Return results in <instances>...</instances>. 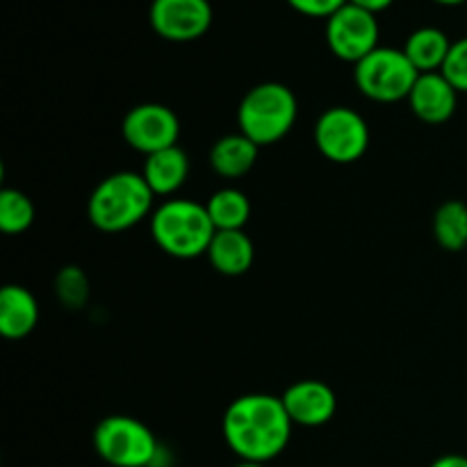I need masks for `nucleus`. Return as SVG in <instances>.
<instances>
[{
	"instance_id": "nucleus-1",
	"label": "nucleus",
	"mask_w": 467,
	"mask_h": 467,
	"mask_svg": "<svg viewBox=\"0 0 467 467\" xmlns=\"http://www.w3.org/2000/svg\"><path fill=\"white\" fill-rule=\"evenodd\" d=\"M223 441L240 461L263 463L278 459L290 445L292 420L281 397L244 395L237 397L222 420Z\"/></svg>"
},
{
	"instance_id": "nucleus-2",
	"label": "nucleus",
	"mask_w": 467,
	"mask_h": 467,
	"mask_svg": "<svg viewBox=\"0 0 467 467\" xmlns=\"http://www.w3.org/2000/svg\"><path fill=\"white\" fill-rule=\"evenodd\" d=\"M155 194L141 173L117 171L94 187L87 217L99 231L123 233L149 217Z\"/></svg>"
},
{
	"instance_id": "nucleus-3",
	"label": "nucleus",
	"mask_w": 467,
	"mask_h": 467,
	"mask_svg": "<svg viewBox=\"0 0 467 467\" xmlns=\"http://www.w3.org/2000/svg\"><path fill=\"white\" fill-rule=\"evenodd\" d=\"M214 233L208 208L192 199H169L150 214V235L171 258L194 260L208 254Z\"/></svg>"
},
{
	"instance_id": "nucleus-4",
	"label": "nucleus",
	"mask_w": 467,
	"mask_h": 467,
	"mask_svg": "<svg viewBox=\"0 0 467 467\" xmlns=\"http://www.w3.org/2000/svg\"><path fill=\"white\" fill-rule=\"evenodd\" d=\"M299 103L290 87L281 82H263L249 89L237 108L242 135L258 146L281 141L295 128Z\"/></svg>"
},
{
	"instance_id": "nucleus-5",
	"label": "nucleus",
	"mask_w": 467,
	"mask_h": 467,
	"mask_svg": "<svg viewBox=\"0 0 467 467\" xmlns=\"http://www.w3.org/2000/svg\"><path fill=\"white\" fill-rule=\"evenodd\" d=\"M94 450L112 467H153L160 459V445L153 431L128 415H109L94 429Z\"/></svg>"
},
{
	"instance_id": "nucleus-6",
	"label": "nucleus",
	"mask_w": 467,
	"mask_h": 467,
	"mask_svg": "<svg viewBox=\"0 0 467 467\" xmlns=\"http://www.w3.org/2000/svg\"><path fill=\"white\" fill-rule=\"evenodd\" d=\"M420 71L410 64L404 50L379 46L360 59L354 68L356 87L374 103H397L410 96Z\"/></svg>"
},
{
	"instance_id": "nucleus-7",
	"label": "nucleus",
	"mask_w": 467,
	"mask_h": 467,
	"mask_svg": "<svg viewBox=\"0 0 467 467\" xmlns=\"http://www.w3.org/2000/svg\"><path fill=\"white\" fill-rule=\"evenodd\" d=\"M315 144L328 162L351 164L368 153L369 126L356 109L336 105L319 114L315 123Z\"/></svg>"
},
{
	"instance_id": "nucleus-8",
	"label": "nucleus",
	"mask_w": 467,
	"mask_h": 467,
	"mask_svg": "<svg viewBox=\"0 0 467 467\" xmlns=\"http://www.w3.org/2000/svg\"><path fill=\"white\" fill-rule=\"evenodd\" d=\"M327 44L337 59L358 64L379 48L377 14L347 3L327 18Z\"/></svg>"
},
{
	"instance_id": "nucleus-9",
	"label": "nucleus",
	"mask_w": 467,
	"mask_h": 467,
	"mask_svg": "<svg viewBox=\"0 0 467 467\" xmlns=\"http://www.w3.org/2000/svg\"><path fill=\"white\" fill-rule=\"evenodd\" d=\"M121 135L130 149L150 155L158 150L178 146L181 137V121L176 112L162 103L135 105L123 117Z\"/></svg>"
},
{
	"instance_id": "nucleus-10",
	"label": "nucleus",
	"mask_w": 467,
	"mask_h": 467,
	"mask_svg": "<svg viewBox=\"0 0 467 467\" xmlns=\"http://www.w3.org/2000/svg\"><path fill=\"white\" fill-rule=\"evenodd\" d=\"M149 18L162 39L185 44L210 30L213 7L208 0H153Z\"/></svg>"
},
{
	"instance_id": "nucleus-11",
	"label": "nucleus",
	"mask_w": 467,
	"mask_h": 467,
	"mask_svg": "<svg viewBox=\"0 0 467 467\" xmlns=\"http://www.w3.org/2000/svg\"><path fill=\"white\" fill-rule=\"evenodd\" d=\"M281 400L292 424H299V427H324L331 422L337 410V397L333 388L315 379L292 383L283 392Z\"/></svg>"
},
{
	"instance_id": "nucleus-12",
	"label": "nucleus",
	"mask_w": 467,
	"mask_h": 467,
	"mask_svg": "<svg viewBox=\"0 0 467 467\" xmlns=\"http://www.w3.org/2000/svg\"><path fill=\"white\" fill-rule=\"evenodd\" d=\"M406 100L410 105V112L420 121L429 123V126H441V123H447L456 114L459 91L441 71L420 73L418 82L413 85L410 96Z\"/></svg>"
},
{
	"instance_id": "nucleus-13",
	"label": "nucleus",
	"mask_w": 467,
	"mask_h": 467,
	"mask_svg": "<svg viewBox=\"0 0 467 467\" xmlns=\"http://www.w3.org/2000/svg\"><path fill=\"white\" fill-rule=\"evenodd\" d=\"M39 322V304L23 285H5L0 292V333L7 340H23Z\"/></svg>"
},
{
	"instance_id": "nucleus-14",
	"label": "nucleus",
	"mask_w": 467,
	"mask_h": 467,
	"mask_svg": "<svg viewBox=\"0 0 467 467\" xmlns=\"http://www.w3.org/2000/svg\"><path fill=\"white\" fill-rule=\"evenodd\" d=\"M146 185L155 196H171L181 190L190 176V158L181 146L158 150L146 155L144 169H141Z\"/></svg>"
},
{
	"instance_id": "nucleus-15",
	"label": "nucleus",
	"mask_w": 467,
	"mask_h": 467,
	"mask_svg": "<svg viewBox=\"0 0 467 467\" xmlns=\"http://www.w3.org/2000/svg\"><path fill=\"white\" fill-rule=\"evenodd\" d=\"M208 260L223 276H242L255 260V246L244 231H217L208 246Z\"/></svg>"
},
{
	"instance_id": "nucleus-16",
	"label": "nucleus",
	"mask_w": 467,
	"mask_h": 467,
	"mask_svg": "<svg viewBox=\"0 0 467 467\" xmlns=\"http://www.w3.org/2000/svg\"><path fill=\"white\" fill-rule=\"evenodd\" d=\"M258 149L260 146L242 132L223 135L210 149V167L222 178H242L255 167Z\"/></svg>"
},
{
	"instance_id": "nucleus-17",
	"label": "nucleus",
	"mask_w": 467,
	"mask_h": 467,
	"mask_svg": "<svg viewBox=\"0 0 467 467\" xmlns=\"http://www.w3.org/2000/svg\"><path fill=\"white\" fill-rule=\"evenodd\" d=\"M451 41L438 27H420L406 39L404 53L420 73H436L450 55Z\"/></svg>"
},
{
	"instance_id": "nucleus-18",
	"label": "nucleus",
	"mask_w": 467,
	"mask_h": 467,
	"mask_svg": "<svg viewBox=\"0 0 467 467\" xmlns=\"http://www.w3.org/2000/svg\"><path fill=\"white\" fill-rule=\"evenodd\" d=\"M205 208H208V214L217 231H244L251 217L249 196L235 187H223V190L214 192Z\"/></svg>"
},
{
	"instance_id": "nucleus-19",
	"label": "nucleus",
	"mask_w": 467,
	"mask_h": 467,
	"mask_svg": "<svg viewBox=\"0 0 467 467\" xmlns=\"http://www.w3.org/2000/svg\"><path fill=\"white\" fill-rule=\"evenodd\" d=\"M433 237L445 251L467 249V205L463 201H445L433 214Z\"/></svg>"
},
{
	"instance_id": "nucleus-20",
	"label": "nucleus",
	"mask_w": 467,
	"mask_h": 467,
	"mask_svg": "<svg viewBox=\"0 0 467 467\" xmlns=\"http://www.w3.org/2000/svg\"><path fill=\"white\" fill-rule=\"evenodd\" d=\"M35 223V203L21 190L5 187L0 192V231L21 235Z\"/></svg>"
},
{
	"instance_id": "nucleus-21",
	"label": "nucleus",
	"mask_w": 467,
	"mask_h": 467,
	"mask_svg": "<svg viewBox=\"0 0 467 467\" xmlns=\"http://www.w3.org/2000/svg\"><path fill=\"white\" fill-rule=\"evenodd\" d=\"M55 295L64 308L80 310L89 301V278L76 265H68L55 276Z\"/></svg>"
},
{
	"instance_id": "nucleus-22",
	"label": "nucleus",
	"mask_w": 467,
	"mask_h": 467,
	"mask_svg": "<svg viewBox=\"0 0 467 467\" xmlns=\"http://www.w3.org/2000/svg\"><path fill=\"white\" fill-rule=\"evenodd\" d=\"M441 73L454 85L459 94H467V36L451 44Z\"/></svg>"
},
{
	"instance_id": "nucleus-23",
	"label": "nucleus",
	"mask_w": 467,
	"mask_h": 467,
	"mask_svg": "<svg viewBox=\"0 0 467 467\" xmlns=\"http://www.w3.org/2000/svg\"><path fill=\"white\" fill-rule=\"evenodd\" d=\"M349 0H287L292 9H296L304 16H313V18H328L337 12L340 7Z\"/></svg>"
},
{
	"instance_id": "nucleus-24",
	"label": "nucleus",
	"mask_w": 467,
	"mask_h": 467,
	"mask_svg": "<svg viewBox=\"0 0 467 467\" xmlns=\"http://www.w3.org/2000/svg\"><path fill=\"white\" fill-rule=\"evenodd\" d=\"M349 3L356 5V7L368 9V12H372V14H379V12H383V9L390 7L395 0H349Z\"/></svg>"
},
{
	"instance_id": "nucleus-25",
	"label": "nucleus",
	"mask_w": 467,
	"mask_h": 467,
	"mask_svg": "<svg viewBox=\"0 0 467 467\" xmlns=\"http://www.w3.org/2000/svg\"><path fill=\"white\" fill-rule=\"evenodd\" d=\"M431 467H467V456L461 454H445L441 459H436Z\"/></svg>"
},
{
	"instance_id": "nucleus-26",
	"label": "nucleus",
	"mask_w": 467,
	"mask_h": 467,
	"mask_svg": "<svg viewBox=\"0 0 467 467\" xmlns=\"http://www.w3.org/2000/svg\"><path fill=\"white\" fill-rule=\"evenodd\" d=\"M433 3H438V5H463V3H467V0H433Z\"/></svg>"
},
{
	"instance_id": "nucleus-27",
	"label": "nucleus",
	"mask_w": 467,
	"mask_h": 467,
	"mask_svg": "<svg viewBox=\"0 0 467 467\" xmlns=\"http://www.w3.org/2000/svg\"><path fill=\"white\" fill-rule=\"evenodd\" d=\"M235 467H267V465H263V463H249V461H240V463H237Z\"/></svg>"
}]
</instances>
